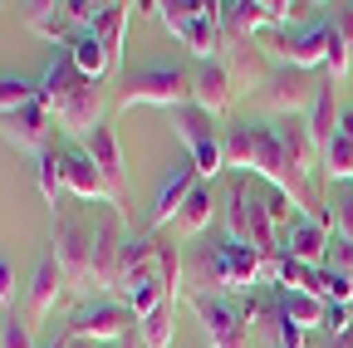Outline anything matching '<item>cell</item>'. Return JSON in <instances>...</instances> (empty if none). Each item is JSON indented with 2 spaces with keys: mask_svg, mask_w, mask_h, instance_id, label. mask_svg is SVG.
<instances>
[{
  "mask_svg": "<svg viewBox=\"0 0 353 348\" xmlns=\"http://www.w3.org/2000/svg\"><path fill=\"white\" fill-rule=\"evenodd\" d=\"M39 103L50 108V118L64 127L69 138H79V143L94 133V127L108 123L103 83H94V79H83V74H79L69 45H59L54 59L44 64V74H39Z\"/></svg>",
  "mask_w": 353,
  "mask_h": 348,
  "instance_id": "obj_1",
  "label": "cell"
},
{
  "mask_svg": "<svg viewBox=\"0 0 353 348\" xmlns=\"http://www.w3.org/2000/svg\"><path fill=\"white\" fill-rule=\"evenodd\" d=\"M187 285H192V294H226V299L236 294L241 299L255 285H265L260 280V255L250 245H241L236 236L206 240L187 255Z\"/></svg>",
  "mask_w": 353,
  "mask_h": 348,
  "instance_id": "obj_2",
  "label": "cell"
},
{
  "mask_svg": "<svg viewBox=\"0 0 353 348\" xmlns=\"http://www.w3.org/2000/svg\"><path fill=\"white\" fill-rule=\"evenodd\" d=\"M157 20L167 25L172 39H182L196 54V64L221 59V45H226V34H221V0H167Z\"/></svg>",
  "mask_w": 353,
  "mask_h": 348,
  "instance_id": "obj_3",
  "label": "cell"
},
{
  "mask_svg": "<svg viewBox=\"0 0 353 348\" xmlns=\"http://www.w3.org/2000/svg\"><path fill=\"white\" fill-rule=\"evenodd\" d=\"M226 236L250 245L260 260L280 255V226H275L270 206H265V192H255L245 177H236L231 192H226Z\"/></svg>",
  "mask_w": 353,
  "mask_h": 348,
  "instance_id": "obj_4",
  "label": "cell"
},
{
  "mask_svg": "<svg viewBox=\"0 0 353 348\" xmlns=\"http://www.w3.org/2000/svg\"><path fill=\"white\" fill-rule=\"evenodd\" d=\"M50 250L59 260V270L69 280V289L79 299H94V285H88V265H94V226L74 216L69 206L50 211Z\"/></svg>",
  "mask_w": 353,
  "mask_h": 348,
  "instance_id": "obj_5",
  "label": "cell"
},
{
  "mask_svg": "<svg viewBox=\"0 0 353 348\" xmlns=\"http://www.w3.org/2000/svg\"><path fill=\"white\" fill-rule=\"evenodd\" d=\"M118 108H132V103H152V108H187L192 103V69L182 64H148V69H132L118 79V94H113Z\"/></svg>",
  "mask_w": 353,
  "mask_h": 348,
  "instance_id": "obj_6",
  "label": "cell"
},
{
  "mask_svg": "<svg viewBox=\"0 0 353 348\" xmlns=\"http://www.w3.org/2000/svg\"><path fill=\"white\" fill-rule=\"evenodd\" d=\"M64 338H94V343H123L132 329H138V319H132V309L123 299L113 294H94V299H79L69 319L59 324Z\"/></svg>",
  "mask_w": 353,
  "mask_h": 348,
  "instance_id": "obj_7",
  "label": "cell"
},
{
  "mask_svg": "<svg viewBox=\"0 0 353 348\" xmlns=\"http://www.w3.org/2000/svg\"><path fill=\"white\" fill-rule=\"evenodd\" d=\"M339 39L334 20H309V25H280L270 30V54L280 59V69H299V74H314L329 59V45Z\"/></svg>",
  "mask_w": 353,
  "mask_h": 348,
  "instance_id": "obj_8",
  "label": "cell"
},
{
  "mask_svg": "<svg viewBox=\"0 0 353 348\" xmlns=\"http://www.w3.org/2000/svg\"><path fill=\"white\" fill-rule=\"evenodd\" d=\"M172 123H176V138L187 143V157L196 162L201 182H216L221 172H226V127H221L211 113H201L196 103L176 108Z\"/></svg>",
  "mask_w": 353,
  "mask_h": 348,
  "instance_id": "obj_9",
  "label": "cell"
},
{
  "mask_svg": "<svg viewBox=\"0 0 353 348\" xmlns=\"http://www.w3.org/2000/svg\"><path fill=\"white\" fill-rule=\"evenodd\" d=\"M123 245H128V231H123V211H113V206H99V211H94V265H88V285H94V294H113V299H118Z\"/></svg>",
  "mask_w": 353,
  "mask_h": 348,
  "instance_id": "obj_10",
  "label": "cell"
},
{
  "mask_svg": "<svg viewBox=\"0 0 353 348\" xmlns=\"http://www.w3.org/2000/svg\"><path fill=\"white\" fill-rule=\"evenodd\" d=\"M192 314L201 319V334L211 348H250V329L241 319V304L226 294H187Z\"/></svg>",
  "mask_w": 353,
  "mask_h": 348,
  "instance_id": "obj_11",
  "label": "cell"
},
{
  "mask_svg": "<svg viewBox=\"0 0 353 348\" xmlns=\"http://www.w3.org/2000/svg\"><path fill=\"white\" fill-rule=\"evenodd\" d=\"M319 89H324V83H319L314 74L275 69L270 79H265L260 99H265V108H275L280 118H309V108H314V99H319Z\"/></svg>",
  "mask_w": 353,
  "mask_h": 348,
  "instance_id": "obj_12",
  "label": "cell"
},
{
  "mask_svg": "<svg viewBox=\"0 0 353 348\" xmlns=\"http://www.w3.org/2000/svg\"><path fill=\"white\" fill-rule=\"evenodd\" d=\"M294 6L285 0H221V34L226 39H250L255 30H280Z\"/></svg>",
  "mask_w": 353,
  "mask_h": 348,
  "instance_id": "obj_13",
  "label": "cell"
},
{
  "mask_svg": "<svg viewBox=\"0 0 353 348\" xmlns=\"http://www.w3.org/2000/svg\"><path fill=\"white\" fill-rule=\"evenodd\" d=\"M196 182H201L196 162H192V157H176V162H172V172L162 177V187H157V196H152V211H148L152 236H157V231H167V226H176V216H182L187 196L196 192Z\"/></svg>",
  "mask_w": 353,
  "mask_h": 348,
  "instance_id": "obj_14",
  "label": "cell"
},
{
  "mask_svg": "<svg viewBox=\"0 0 353 348\" xmlns=\"http://www.w3.org/2000/svg\"><path fill=\"white\" fill-rule=\"evenodd\" d=\"M280 250L299 265H329V250H334V231L314 216H294V221L280 231Z\"/></svg>",
  "mask_w": 353,
  "mask_h": 348,
  "instance_id": "obj_15",
  "label": "cell"
},
{
  "mask_svg": "<svg viewBox=\"0 0 353 348\" xmlns=\"http://www.w3.org/2000/svg\"><path fill=\"white\" fill-rule=\"evenodd\" d=\"M0 138H6L15 152H30V157H39V152H50L54 143V118H50V108L44 103H34V108H25V113H10V118H0Z\"/></svg>",
  "mask_w": 353,
  "mask_h": 348,
  "instance_id": "obj_16",
  "label": "cell"
},
{
  "mask_svg": "<svg viewBox=\"0 0 353 348\" xmlns=\"http://www.w3.org/2000/svg\"><path fill=\"white\" fill-rule=\"evenodd\" d=\"M59 162H64V192L74 201L108 206V187H103V177H99V167H94V157H88L83 143H64L59 147Z\"/></svg>",
  "mask_w": 353,
  "mask_h": 348,
  "instance_id": "obj_17",
  "label": "cell"
},
{
  "mask_svg": "<svg viewBox=\"0 0 353 348\" xmlns=\"http://www.w3.org/2000/svg\"><path fill=\"white\" fill-rule=\"evenodd\" d=\"M192 103H196L201 113H211L216 123L231 113V103H236V79H231V69L221 64V59L192 69Z\"/></svg>",
  "mask_w": 353,
  "mask_h": 348,
  "instance_id": "obj_18",
  "label": "cell"
},
{
  "mask_svg": "<svg viewBox=\"0 0 353 348\" xmlns=\"http://www.w3.org/2000/svg\"><path fill=\"white\" fill-rule=\"evenodd\" d=\"M64 289H69V280H64V270H59L54 250L44 245L39 260H34V275H30V319L44 324V319L54 314V304L64 299Z\"/></svg>",
  "mask_w": 353,
  "mask_h": 348,
  "instance_id": "obj_19",
  "label": "cell"
},
{
  "mask_svg": "<svg viewBox=\"0 0 353 348\" xmlns=\"http://www.w3.org/2000/svg\"><path fill=\"white\" fill-rule=\"evenodd\" d=\"M83 147H88V157H94L99 177L108 187V206L123 211V147H118V133L103 123V127H94V133L83 138Z\"/></svg>",
  "mask_w": 353,
  "mask_h": 348,
  "instance_id": "obj_20",
  "label": "cell"
},
{
  "mask_svg": "<svg viewBox=\"0 0 353 348\" xmlns=\"http://www.w3.org/2000/svg\"><path fill=\"white\" fill-rule=\"evenodd\" d=\"M20 20H25V30L54 39V45H69V39H74L69 6H54V0H30V6H20Z\"/></svg>",
  "mask_w": 353,
  "mask_h": 348,
  "instance_id": "obj_21",
  "label": "cell"
},
{
  "mask_svg": "<svg viewBox=\"0 0 353 348\" xmlns=\"http://www.w3.org/2000/svg\"><path fill=\"white\" fill-rule=\"evenodd\" d=\"M275 314H285L294 329H324L329 319V304L319 294H309V289H275Z\"/></svg>",
  "mask_w": 353,
  "mask_h": 348,
  "instance_id": "obj_22",
  "label": "cell"
},
{
  "mask_svg": "<svg viewBox=\"0 0 353 348\" xmlns=\"http://www.w3.org/2000/svg\"><path fill=\"white\" fill-rule=\"evenodd\" d=\"M221 64L231 69L236 89H241V83H260V89H265V79H270V69L260 64V50L250 45V39H226V45H221Z\"/></svg>",
  "mask_w": 353,
  "mask_h": 348,
  "instance_id": "obj_23",
  "label": "cell"
},
{
  "mask_svg": "<svg viewBox=\"0 0 353 348\" xmlns=\"http://www.w3.org/2000/svg\"><path fill=\"white\" fill-rule=\"evenodd\" d=\"M128 20H132V6H103V15H99V25L88 30L103 45V54H108V69H118L123 64V30H128Z\"/></svg>",
  "mask_w": 353,
  "mask_h": 348,
  "instance_id": "obj_24",
  "label": "cell"
},
{
  "mask_svg": "<svg viewBox=\"0 0 353 348\" xmlns=\"http://www.w3.org/2000/svg\"><path fill=\"white\" fill-rule=\"evenodd\" d=\"M339 113H343V108H339V89H334V79H329L324 89H319V99H314V108H309V118H304V123H309V138L319 143V152H324L329 138L339 133Z\"/></svg>",
  "mask_w": 353,
  "mask_h": 348,
  "instance_id": "obj_25",
  "label": "cell"
},
{
  "mask_svg": "<svg viewBox=\"0 0 353 348\" xmlns=\"http://www.w3.org/2000/svg\"><path fill=\"white\" fill-rule=\"evenodd\" d=\"M34 187H39V196H44V206H64V162H59V147H50V152H39L34 157Z\"/></svg>",
  "mask_w": 353,
  "mask_h": 348,
  "instance_id": "obj_26",
  "label": "cell"
},
{
  "mask_svg": "<svg viewBox=\"0 0 353 348\" xmlns=\"http://www.w3.org/2000/svg\"><path fill=\"white\" fill-rule=\"evenodd\" d=\"M39 103V79H25V74H0V118L10 113H25Z\"/></svg>",
  "mask_w": 353,
  "mask_h": 348,
  "instance_id": "obj_27",
  "label": "cell"
},
{
  "mask_svg": "<svg viewBox=\"0 0 353 348\" xmlns=\"http://www.w3.org/2000/svg\"><path fill=\"white\" fill-rule=\"evenodd\" d=\"M319 172H324L329 182H348V187H353V138L334 133L329 147L319 152Z\"/></svg>",
  "mask_w": 353,
  "mask_h": 348,
  "instance_id": "obj_28",
  "label": "cell"
},
{
  "mask_svg": "<svg viewBox=\"0 0 353 348\" xmlns=\"http://www.w3.org/2000/svg\"><path fill=\"white\" fill-rule=\"evenodd\" d=\"M69 54H74V64H79L83 79L103 83V74H108V54H103V45H99L94 34H74V39H69Z\"/></svg>",
  "mask_w": 353,
  "mask_h": 348,
  "instance_id": "obj_29",
  "label": "cell"
},
{
  "mask_svg": "<svg viewBox=\"0 0 353 348\" xmlns=\"http://www.w3.org/2000/svg\"><path fill=\"white\" fill-rule=\"evenodd\" d=\"M211 226V182H196V192L187 196L182 216H176V231L182 236H201Z\"/></svg>",
  "mask_w": 353,
  "mask_h": 348,
  "instance_id": "obj_30",
  "label": "cell"
},
{
  "mask_svg": "<svg viewBox=\"0 0 353 348\" xmlns=\"http://www.w3.org/2000/svg\"><path fill=\"white\" fill-rule=\"evenodd\" d=\"M172 319H176V299H167L152 319H143V324H138L143 343H148V348H172V334H176V324H172Z\"/></svg>",
  "mask_w": 353,
  "mask_h": 348,
  "instance_id": "obj_31",
  "label": "cell"
},
{
  "mask_svg": "<svg viewBox=\"0 0 353 348\" xmlns=\"http://www.w3.org/2000/svg\"><path fill=\"white\" fill-rule=\"evenodd\" d=\"M0 348H34V324L6 314V329H0Z\"/></svg>",
  "mask_w": 353,
  "mask_h": 348,
  "instance_id": "obj_32",
  "label": "cell"
},
{
  "mask_svg": "<svg viewBox=\"0 0 353 348\" xmlns=\"http://www.w3.org/2000/svg\"><path fill=\"white\" fill-rule=\"evenodd\" d=\"M334 236L339 240H353V187H343L334 196Z\"/></svg>",
  "mask_w": 353,
  "mask_h": 348,
  "instance_id": "obj_33",
  "label": "cell"
},
{
  "mask_svg": "<svg viewBox=\"0 0 353 348\" xmlns=\"http://www.w3.org/2000/svg\"><path fill=\"white\" fill-rule=\"evenodd\" d=\"M0 304L15 314V265H10V255H0Z\"/></svg>",
  "mask_w": 353,
  "mask_h": 348,
  "instance_id": "obj_34",
  "label": "cell"
},
{
  "mask_svg": "<svg viewBox=\"0 0 353 348\" xmlns=\"http://www.w3.org/2000/svg\"><path fill=\"white\" fill-rule=\"evenodd\" d=\"M329 265H334L339 275H348V280H353V240H339V236H334V250H329Z\"/></svg>",
  "mask_w": 353,
  "mask_h": 348,
  "instance_id": "obj_35",
  "label": "cell"
},
{
  "mask_svg": "<svg viewBox=\"0 0 353 348\" xmlns=\"http://www.w3.org/2000/svg\"><path fill=\"white\" fill-rule=\"evenodd\" d=\"M348 304H329V319H324V329L334 334V338H348Z\"/></svg>",
  "mask_w": 353,
  "mask_h": 348,
  "instance_id": "obj_36",
  "label": "cell"
},
{
  "mask_svg": "<svg viewBox=\"0 0 353 348\" xmlns=\"http://www.w3.org/2000/svg\"><path fill=\"white\" fill-rule=\"evenodd\" d=\"M334 25H339V34H343V45L353 50V6H339V15H334Z\"/></svg>",
  "mask_w": 353,
  "mask_h": 348,
  "instance_id": "obj_37",
  "label": "cell"
},
{
  "mask_svg": "<svg viewBox=\"0 0 353 348\" xmlns=\"http://www.w3.org/2000/svg\"><path fill=\"white\" fill-rule=\"evenodd\" d=\"M339 133H343V138H353V108H343V113H339Z\"/></svg>",
  "mask_w": 353,
  "mask_h": 348,
  "instance_id": "obj_38",
  "label": "cell"
},
{
  "mask_svg": "<svg viewBox=\"0 0 353 348\" xmlns=\"http://www.w3.org/2000/svg\"><path fill=\"white\" fill-rule=\"evenodd\" d=\"M113 348H148V343H143V334H138V329H132V334H128L123 343H113Z\"/></svg>",
  "mask_w": 353,
  "mask_h": 348,
  "instance_id": "obj_39",
  "label": "cell"
},
{
  "mask_svg": "<svg viewBox=\"0 0 353 348\" xmlns=\"http://www.w3.org/2000/svg\"><path fill=\"white\" fill-rule=\"evenodd\" d=\"M69 348H113V343H94V338H69Z\"/></svg>",
  "mask_w": 353,
  "mask_h": 348,
  "instance_id": "obj_40",
  "label": "cell"
}]
</instances>
